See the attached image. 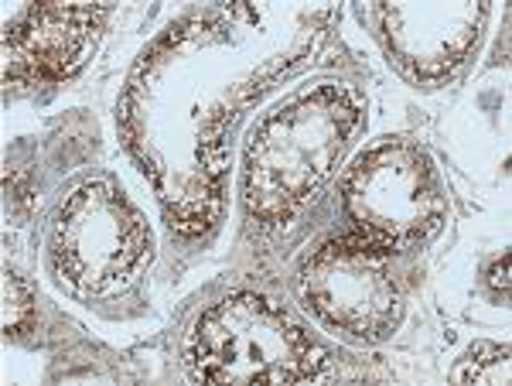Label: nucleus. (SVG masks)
<instances>
[{
    "label": "nucleus",
    "mask_w": 512,
    "mask_h": 386,
    "mask_svg": "<svg viewBox=\"0 0 512 386\" xmlns=\"http://www.w3.org/2000/svg\"><path fill=\"white\" fill-rule=\"evenodd\" d=\"M362 123V100L342 82H321L277 106L250 134L243 199L250 219L280 226L301 209L342 161Z\"/></svg>",
    "instance_id": "obj_1"
},
{
    "label": "nucleus",
    "mask_w": 512,
    "mask_h": 386,
    "mask_svg": "<svg viewBox=\"0 0 512 386\" xmlns=\"http://www.w3.org/2000/svg\"><path fill=\"white\" fill-rule=\"evenodd\" d=\"M192 380L202 383H308L325 376V352L284 308L239 291L198 315L185 342Z\"/></svg>",
    "instance_id": "obj_2"
},
{
    "label": "nucleus",
    "mask_w": 512,
    "mask_h": 386,
    "mask_svg": "<svg viewBox=\"0 0 512 386\" xmlns=\"http://www.w3.org/2000/svg\"><path fill=\"white\" fill-rule=\"evenodd\" d=\"M342 212L355 236L379 246H414L441 229L448 199L431 154L410 137H386L342 178Z\"/></svg>",
    "instance_id": "obj_3"
},
{
    "label": "nucleus",
    "mask_w": 512,
    "mask_h": 386,
    "mask_svg": "<svg viewBox=\"0 0 512 386\" xmlns=\"http://www.w3.org/2000/svg\"><path fill=\"white\" fill-rule=\"evenodd\" d=\"M390 253V246L355 233L321 243L297 267V298L328 328L355 342L390 339L407 311Z\"/></svg>",
    "instance_id": "obj_4"
},
{
    "label": "nucleus",
    "mask_w": 512,
    "mask_h": 386,
    "mask_svg": "<svg viewBox=\"0 0 512 386\" xmlns=\"http://www.w3.org/2000/svg\"><path fill=\"white\" fill-rule=\"evenodd\" d=\"M151 257V233L137 205L110 178L72 188L52 223V264L72 291H117Z\"/></svg>",
    "instance_id": "obj_5"
},
{
    "label": "nucleus",
    "mask_w": 512,
    "mask_h": 386,
    "mask_svg": "<svg viewBox=\"0 0 512 386\" xmlns=\"http://www.w3.org/2000/svg\"><path fill=\"white\" fill-rule=\"evenodd\" d=\"M390 52L417 79H444L468 59L485 21L482 4H390L379 11Z\"/></svg>",
    "instance_id": "obj_6"
},
{
    "label": "nucleus",
    "mask_w": 512,
    "mask_h": 386,
    "mask_svg": "<svg viewBox=\"0 0 512 386\" xmlns=\"http://www.w3.org/2000/svg\"><path fill=\"white\" fill-rule=\"evenodd\" d=\"M103 7L89 4H35L7 24V62L31 76H62L86 62L96 45Z\"/></svg>",
    "instance_id": "obj_7"
},
{
    "label": "nucleus",
    "mask_w": 512,
    "mask_h": 386,
    "mask_svg": "<svg viewBox=\"0 0 512 386\" xmlns=\"http://www.w3.org/2000/svg\"><path fill=\"white\" fill-rule=\"evenodd\" d=\"M509 376H512L509 346H499V342H475L458 359V366L451 369L454 383H475V386H506Z\"/></svg>",
    "instance_id": "obj_8"
},
{
    "label": "nucleus",
    "mask_w": 512,
    "mask_h": 386,
    "mask_svg": "<svg viewBox=\"0 0 512 386\" xmlns=\"http://www.w3.org/2000/svg\"><path fill=\"white\" fill-rule=\"evenodd\" d=\"M35 318V308H31V294L28 287L21 284V277L14 270H4V332L7 339L11 335H21L24 328Z\"/></svg>",
    "instance_id": "obj_9"
}]
</instances>
